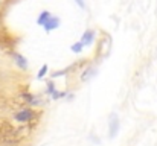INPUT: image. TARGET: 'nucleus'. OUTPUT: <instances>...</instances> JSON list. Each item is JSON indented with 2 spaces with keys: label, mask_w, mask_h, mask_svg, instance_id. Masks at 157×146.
<instances>
[{
  "label": "nucleus",
  "mask_w": 157,
  "mask_h": 146,
  "mask_svg": "<svg viewBox=\"0 0 157 146\" xmlns=\"http://www.w3.org/2000/svg\"><path fill=\"white\" fill-rule=\"evenodd\" d=\"M21 99L25 100V102H28V103H37L38 100L35 99V96H32L31 93H23L21 95Z\"/></svg>",
  "instance_id": "7"
},
{
  "label": "nucleus",
  "mask_w": 157,
  "mask_h": 146,
  "mask_svg": "<svg viewBox=\"0 0 157 146\" xmlns=\"http://www.w3.org/2000/svg\"><path fill=\"white\" fill-rule=\"evenodd\" d=\"M82 47H84V46H82V44H81V41H79V43H76V44H73V46H72V52L79 53V52L82 50Z\"/></svg>",
  "instance_id": "9"
},
{
  "label": "nucleus",
  "mask_w": 157,
  "mask_h": 146,
  "mask_svg": "<svg viewBox=\"0 0 157 146\" xmlns=\"http://www.w3.org/2000/svg\"><path fill=\"white\" fill-rule=\"evenodd\" d=\"M51 18H52V15H51V12H49V11H43V12L40 14V17H38V20H37V23H38L40 26H43V28H44V26L48 24V21H49Z\"/></svg>",
  "instance_id": "4"
},
{
  "label": "nucleus",
  "mask_w": 157,
  "mask_h": 146,
  "mask_svg": "<svg viewBox=\"0 0 157 146\" xmlns=\"http://www.w3.org/2000/svg\"><path fill=\"white\" fill-rule=\"evenodd\" d=\"M48 69H49V67H48V64H44V66L41 67V70L38 72V75H37V78H38V79H41V78H43V76L46 75V72H48Z\"/></svg>",
  "instance_id": "8"
},
{
  "label": "nucleus",
  "mask_w": 157,
  "mask_h": 146,
  "mask_svg": "<svg viewBox=\"0 0 157 146\" xmlns=\"http://www.w3.org/2000/svg\"><path fill=\"white\" fill-rule=\"evenodd\" d=\"M58 24H59V18H58V17H52V18L48 21V24L44 26V29H46V32H51L52 29H56V28H58Z\"/></svg>",
  "instance_id": "6"
},
{
  "label": "nucleus",
  "mask_w": 157,
  "mask_h": 146,
  "mask_svg": "<svg viewBox=\"0 0 157 146\" xmlns=\"http://www.w3.org/2000/svg\"><path fill=\"white\" fill-rule=\"evenodd\" d=\"M34 116H35V113H34L32 108H23L18 113H15L14 119L17 122H20V123H26V122H31L34 119Z\"/></svg>",
  "instance_id": "1"
},
{
  "label": "nucleus",
  "mask_w": 157,
  "mask_h": 146,
  "mask_svg": "<svg viewBox=\"0 0 157 146\" xmlns=\"http://www.w3.org/2000/svg\"><path fill=\"white\" fill-rule=\"evenodd\" d=\"M93 40H95V32H93L92 29H89V31H86V32L82 34L81 44H82V46H89V44L93 43Z\"/></svg>",
  "instance_id": "3"
},
{
  "label": "nucleus",
  "mask_w": 157,
  "mask_h": 146,
  "mask_svg": "<svg viewBox=\"0 0 157 146\" xmlns=\"http://www.w3.org/2000/svg\"><path fill=\"white\" fill-rule=\"evenodd\" d=\"M14 59H15V62H17V66L20 69H23V70L28 69V61H26L25 56H21L20 53H14Z\"/></svg>",
  "instance_id": "5"
},
{
  "label": "nucleus",
  "mask_w": 157,
  "mask_h": 146,
  "mask_svg": "<svg viewBox=\"0 0 157 146\" xmlns=\"http://www.w3.org/2000/svg\"><path fill=\"white\" fill-rule=\"evenodd\" d=\"M108 128H110V137H114L117 134V131H119V120H117L116 114H113L110 117V126Z\"/></svg>",
  "instance_id": "2"
},
{
  "label": "nucleus",
  "mask_w": 157,
  "mask_h": 146,
  "mask_svg": "<svg viewBox=\"0 0 157 146\" xmlns=\"http://www.w3.org/2000/svg\"><path fill=\"white\" fill-rule=\"evenodd\" d=\"M75 2L78 3V6H79V8H82V9L86 8V2H84V0H75Z\"/></svg>",
  "instance_id": "10"
}]
</instances>
